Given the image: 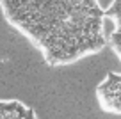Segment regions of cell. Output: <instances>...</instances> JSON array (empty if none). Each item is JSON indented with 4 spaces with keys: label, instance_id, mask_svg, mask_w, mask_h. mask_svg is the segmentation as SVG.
Here are the masks:
<instances>
[{
    "label": "cell",
    "instance_id": "3",
    "mask_svg": "<svg viewBox=\"0 0 121 119\" xmlns=\"http://www.w3.org/2000/svg\"><path fill=\"white\" fill-rule=\"evenodd\" d=\"M105 18L110 20L112 29L107 34V41L116 57L121 60V0H112L110 5L105 9Z\"/></svg>",
    "mask_w": 121,
    "mask_h": 119
},
{
    "label": "cell",
    "instance_id": "2",
    "mask_svg": "<svg viewBox=\"0 0 121 119\" xmlns=\"http://www.w3.org/2000/svg\"><path fill=\"white\" fill-rule=\"evenodd\" d=\"M100 110L109 115H121V73H107L95 91Z\"/></svg>",
    "mask_w": 121,
    "mask_h": 119
},
{
    "label": "cell",
    "instance_id": "1",
    "mask_svg": "<svg viewBox=\"0 0 121 119\" xmlns=\"http://www.w3.org/2000/svg\"><path fill=\"white\" fill-rule=\"evenodd\" d=\"M0 9L52 68L75 64L107 46L105 9L98 0H0Z\"/></svg>",
    "mask_w": 121,
    "mask_h": 119
},
{
    "label": "cell",
    "instance_id": "4",
    "mask_svg": "<svg viewBox=\"0 0 121 119\" xmlns=\"http://www.w3.org/2000/svg\"><path fill=\"white\" fill-rule=\"evenodd\" d=\"M0 119H38V114L18 100H0Z\"/></svg>",
    "mask_w": 121,
    "mask_h": 119
}]
</instances>
